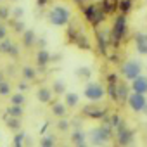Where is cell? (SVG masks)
I'll list each match as a JSON object with an SVG mask.
<instances>
[{"instance_id":"obj_25","label":"cell","mask_w":147,"mask_h":147,"mask_svg":"<svg viewBox=\"0 0 147 147\" xmlns=\"http://www.w3.org/2000/svg\"><path fill=\"white\" fill-rule=\"evenodd\" d=\"M40 145L42 147H54L55 145V137L54 135H45L43 138H40Z\"/></svg>"},{"instance_id":"obj_35","label":"cell","mask_w":147,"mask_h":147,"mask_svg":"<svg viewBox=\"0 0 147 147\" xmlns=\"http://www.w3.org/2000/svg\"><path fill=\"white\" fill-rule=\"evenodd\" d=\"M5 36H7V28L0 24V40H4Z\"/></svg>"},{"instance_id":"obj_5","label":"cell","mask_w":147,"mask_h":147,"mask_svg":"<svg viewBox=\"0 0 147 147\" xmlns=\"http://www.w3.org/2000/svg\"><path fill=\"white\" fill-rule=\"evenodd\" d=\"M126 31H128L126 16H125V14H121V16H118V18H116L114 26H113V30H111V36H113L114 43H118L119 40H123V38H125V35H126Z\"/></svg>"},{"instance_id":"obj_29","label":"cell","mask_w":147,"mask_h":147,"mask_svg":"<svg viewBox=\"0 0 147 147\" xmlns=\"http://www.w3.org/2000/svg\"><path fill=\"white\" fill-rule=\"evenodd\" d=\"M7 126H9V128H12V130H19V128H21L19 118H14V116H12V118H9V119H7Z\"/></svg>"},{"instance_id":"obj_30","label":"cell","mask_w":147,"mask_h":147,"mask_svg":"<svg viewBox=\"0 0 147 147\" xmlns=\"http://www.w3.org/2000/svg\"><path fill=\"white\" fill-rule=\"evenodd\" d=\"M24 138H26V133H24V131H19V133L14 137V145H16V147H21V145L24 144Z\"/></svg>"},{"instance_id":"obj_34","label":"cell","mask_w":147,"mask_h":147,"mask_svg":"<svg viewBox=\"0 0 147 147\" xmlns=\"http://www.w3.org/2000/svg\"><path fill=\"white\" fill-rule=\"evenodd\" d=\"M9 18V9L0 5V19H7Z\"/></svg>"},{"instance_id":"obj_13","label":"cell","mask_w":147,"mask_h":147,"mask_svg":"<svg viewBox=\"0 0 147 147\" xmlns=\"http://www.w3.org/2000/svg\"><path fill=\"white\" fill-rule=\"evenodd\" d=\"M128 85L126 83H116V100L125 104L126 99H128Z\"/></svg>"},{"instance_id":"obj_23","label":"cell","mask_w":147,"mask_h":147,"mask_svg":"<svg viewBox=\"0 0 147 147\" xmlns=\"http://www.w3.org/2000/svg\"><path fill=\"white\" fill-rule=\"evenodd\" d=\"M118 9L121 11V14H128L131 9V0H118Z\"/></svg>"},{"instance_id":"obj_18","label":"cell","mask_w":147,"mask_h":147,"mask_svg":"<svg viewBox=\"0 0 147 147\" xmlns=\"http://www.w3.org/2000/svg\"><path fill=\"white\" fill-rule=\"evenodd\" d=\"M87 137H85V133L82 131V130H75L71 133V142L75 144V145H78V147H82V145H87V140H85Z\"/></svg>"},{"instance_id":"obj_21","label":"cell","mask_w":147,"mask_h":147,"mask_svg":"<svg viewBox=\"0 0 147 147\" xmlns=\"http://www.w3.org/2000/svg\"><path fill=\"white\" fill-rule=\"evenodd\" d=\"M23 78L28 80V82L35 80V78H36V71H35V67H31V66H24V67H23Z\"/></svg>"},{"instance_id":"obj_24","label":"cell","mask_w":147,"mask_h":147,"mask_svg":"<svg viewBox=\"0 0 147 147\" xmlns=\"http://www.w3.org/2000/svg\"><path fill=\"white\" fill-rule=\"evenodd\" d=\"M7 114H9V116H14V118H21V116H23V106L12 104V106L7 109Z\"/></svg>"},{"instance_id":"obj_26","label":"cell","mask_w":147,"mask_h":147,"mask_svg":"<svg viewBox=\"0 0 147 147\" xmlns=\"http://www.w3.org/2000/svg\"><path fill=\"white\" fill-rule=\"evenodd\" d=\"M26 102V97L23 95V92H19V94H14L12 97H11V104H16V106H23Z\"/></svg>"},{"instance_id":"obj_20","label":"cell","mask_w":147,"mask_h":147,"mask_svg":"<svg viewBox=\"0 0 147 147\" xmlns=\"http://www.w3.org/2000/svg\"><path fill=\"white\" fill-rule=\"evenodd\" d=\"M118 9V0H102V11L104 14H113Z\"/></svg>"},{"instance_id":"obj_36","label":"cell","mask_w":147,"mask_h":147,"mask_svg":"<svg viewBox=\"0 0 147 147\" xmlns=\"http://www.w3.org/2000/svg\"><path fill=\"white\" fill-rule=\"evenodd\" d=\"M49 126H50V123H45V125H43V128H42V130H40V133H42V135H43V133H45V131H47V128H49Z\"/></svg>"},{"instance_id":"obj_41","label":"cell","mask_w":147,"mask_h":147,"mask_svg":"<svg viewBox=\"0 0 147 147\" xmlns=\"http://www.w3.org/2000/svg\"><path fill=\"white\" fill-rule=\"evenodd\" d=\"M0 4H2V0H0Z\"/></svg>"},{"instance_id":"obj_15","label":"cell","mask_w":147,"mask_h":147,"mask_svg":"<svg viewBox=\"0 0 147 147\" xmlns=\"http://www.w3.org/2000/svg\"><path fill=\"white\" fill-rule=\"evenodd\" d=\"M35 42H36L35 31H33V30H24V31H23V45L30 49V47L35 45Z\"/></svg>"},{"instance_id":"obj_27","label":"cell","mask_w":147,"mask_h":147,"mask_svg":"<svg viewBox=\"0 0 147 147\" xmlns=\"http://www.w3.org/2000/svg\"><path fill=\"white\" fill-rule=\"evenodd\" d=\"M69 126H71V123L66 119V116H64V118H61V119H59V123H57V130H59V131H67V128H69Z\"/></svg>"},{"instance_id":"obj_38","label":"cell","mask_w":147,"mask_h":147,"mask_svg":"<svg viewBox=\"0 0 147 147\" xmlns=\"http://www.w3.org/2000/svg\"><path fill=\"white\" fill-rule=\"evenodd\" d=\"M19 90H21V92L28 90V85H26V83H21V85H19Z\"/></svg>"},{"instance_id":"obj_14","label":"cell","mask_w":147,"mask_h":147,"mask_svg":"<svg viewBox=\"0 0 147 147\" xmlns=\"http://www.w3.org/2000/svg\"><path fill=\"white\" fill-rule=\"evenodd\" d=\"M36 99H38V102H42V104H49V102L52 100V90L47 88V87H40L38 92H36Z\"/></svg>"},{"instance_id":"obj_4","label":"cell","mask_w":147,"mask_h":147,"mask_svg":"<svg viewBox=\"0 0 147 147\" xmlns=\"http://www.w3.org/2000/svg\"><path fill=\"white\" fill-rule=\"evenodd\" d=\"M119 71H121V75H123L125 80L131 82L133 78H137L138 75H142V62L137 61V59H128V61H125L121 64Z\"/></svg>"},{"instance_id":"obj_1","label":"cell","mask_w":147,"mask_h":147,"mask_svg":"<svg viewBox=\"0 0 147 147\" xmlns=\"http://www.w3.org/2000/svg\"><path fill=\"white\" fill-rule=\"evenodd\" d=\"M47 18L50 21V24H54V26H66L71 19V11L66 5H54L49 11Z\"/></svg>"},{"instance_id":"obj_6","label":"cell","mask_w":147,"mask_h":147,"mask_svg":"<svg viewBox=\"0 0 147 147\" xmlns=\"http://www.w3.org/2000/svg\"><path fill=\"white\" fill-rule=\"evenodd\" d=\"M147 99H145V94H137V92H131L128 94V99H126V104L130 106V109L133 113H142L144 106H145Z\"/></svg>"},{"instance_id":"obj_22","label":"cell","mask_w":147,"mask_h":147,"mask_svg":"<svg viewBox=\"0 0 147 147\" xmlns=\"http://www.w3.org/2000/svg\"><path fill=\"white\" fill-rule=\"evenodd\" d=\"M52 92L55 95H64L66 94V87H64V82L62 80H55L54 85H52Z\"/></svg>"},{"instance_id":"obj_39","label":"cell","mask_w":147,"mask_h":147,"mask_svg":"<svg viewBox=\"0 0 147 147\" xmlns=\"http://www.w3.org/2000/svg\"><path fill=\"white\" fill-rule=\"evenodd\" d=\"M142 113H144V114L147 116V102H145V106H144V109H142Z\"/></svg>"},{"instance_id":"obj_37","label":"cell","mask_w":147,"mask_h":147,"mask_svg":"<svg viewBox=\"0 0 147 147\" xmlns=\"http://www.w3.org/2000/svg\"><path fill=\"white\" fill-rule=\"evenodd\" d=\"M49 2H50V0H36L38 5H45V4H49Z\"/></svg>"},{"instance_id":"obj_17","label":"cell","mask_w":147,"mask_h":147,"mask_svg":"<svg viewBox=\"0 0 147 147\" xmlns=\"http://www.w3.org/2000/svg\"><path fill=\"white\" fill-rule=\"evenodd\" d=\"M78 102H80V95L78 94H75V92L64 94V104H66V107H76Z\"/></svg>"},{"instance_id":"obj_16","label":"cell","mask_w":147,"mask_h":147,"mask_svg":"<svg viewBox=\"0 0 147 147\" xmlns=\"http://www.w3.org/2000/svg\"><path fill=\"white\" fill-rule=\"evenodd\" d=\"M52 114L57 116V118H64V116L67 114V107H66V104L61 102V100L54 102V104H52Z\"/></svg>"},{"instance_id":"obj_12","label":"cell","mask_w":147,"mask_h":147,"mask_svg":"<svg viewBox=\"0 0 147 147\" xmlns=\"http://www.w3.org/2000/svg\"><path fill=\"white\" fill-rule=\"evenodd\" d=\"M0 52L2 54H9V55H19V49L14 45V42H11L7 36L4 40H0Z\"/></svg>"},{"instance_id":"obj_33","label":"cell","mask_w":147,"mask_h":147,"mask_svg":"<svg viewBox=\"0 0 147 147\" xmlns=\"http://www.w3.org/2000/svg\"><path fill=\"white\" fill-rule=\"evenodd\" d=\"M24 30H26V26L23 24V21H16V23H14V31H16V33H23Z\"/></svg>"},{"instance_id":"obj_19","label":"cell","mask_w":147,"mask_h":147,"mask_svg":"<svg viewBox=\"0 0 147 147\" xmlns=\"http://www.w3.org/2000/svg\"><path fill=\"white\" fill-rule=\"evenodd\" d=\"M49 62H50V54H49L45 49H40L38 54H36V64H38L40 67H45Z\"/></svg>"},{"instance_id":"obj_11","label":"cell","mask_w":147,"mask_h":147,"mask_svg":"<svg viewBox=\"0 0 147 147\" xmlns=\"http://www.w3.org/2000/svg\"><path fill=\"white\" fill-rule=\"evenodd\" d=\"M135 49L140 55H147V33H135Z\"/></svg>"},{"instance_id":"obj_8","label":"cell","mask_w":147,"mask_h":147,"mask_svg":"<svg viewBox=\"0 0 147 147\" xmlns=\"http://www.w3.org/2000/svg\"><path fill=\"white\" fill-rule=\"evenodd\" d=\"M133 138H135V131L126 128L125 123H121L118 126V144L119 145H130L133 142Z\"/></svg>"},{"instance_id":"obj_32","label":"cell","mask_w":147,"mask_h":147,"mask_svg":"<svg viewBox=\"0 0 147 147\" xmlns=\"http://www.w3.org/2000/svg\"><path fill=\"white\" fill-rule=\"evenodd\" d=\"M76 75H78L80 78H88V76L92 75V71H90L88 67H82V69H80V71L76 73Z\"/></svg>"},{"instance_id":"obj_2","label":"cell","mask_w":147,"mask_h":147,"mask_svg":"<svg viewBox=\"0 0 147 147\" xmlns=\"http://www.w3.org/2000/svg\"><path fill=\"white\" fill-rule=\"evenodd\" d=\"M83 97L88 100V102H100L104 97H106V88L102 83L99 82H88L83 88Z\"/></svg>"},{"instance_id":"obj_28","label":"cell","mask_w":147,"mask_h":147,"mask_svg":"<svg viewBox=\"0 0 147 147\" xmlns=\"http://www.w3.org/2000/svg\"><path fill=\"white\" fill-rule=\"evenodd\" d=\"M11 94V85H9V82H2L0 80V95H9Z\"/></svg>"},{"instance_id":"obj_31","label":"cell","mask_w":147,"mask_h":147,"mask_svg":"<svg viewBox=\"0 0 147 147\" xmlns=\"http://www.w3.org/2000/svg\"><path fill=\"white\" fill-rule=\"evenodd\" d=\"M12 18H16V19H21L23 18V14H24V9L23 7H16V9H12Z\"/></svg>"},{"instance_id":"obj_40","label":"cell","mask_w":147,"mask_h":147,"mask_svg":"<svg viewBox=\"0 0 147 147\" xmlns=\"http://www.w3.org/2000/svg\"><path fill=\"white\" fill-rule=\"evenodd\" d=\"M12 2H18V0H12Z\"/></svg>"},{"instance_id":"obj_9","label":"cell","mask_w":147,"mask_h":147,"mask_svg":"<svg viewBox=\"0 0 147 147\" xmlns=\"http://www.w3.org/2000/svg\"><path fill=\"white\" fill-rule=\"evenodd\" d=\"M83 114L88 116V118H92V119H104L107 116V111L104 107L95 106V102H92L90 106H85L83 107Z\"/></svg>"},{"instance_id":"obj_7","label":"cell","mask_w":147,"mask_h":147,"mask_svg":"<svg viewBox=\"0 0 147 147\" xmlns=\"http://www.w3.org/2000/svg\"><path fill=\"white\" fill-rule=\"evenodd\" d=\"M85 18H87L88 23H92L94 26H97V24H100V23L104 21L106 14H104V11L99 9L97 5H88V7L85 9Z\"/></svg>"},{"instance_id":"obj_10","label":"cell","mask_w":147,"mask_h":147,"mask_svg":"<svg viewBox=\"0 0 147 147\" xmlns=\"http://www.w3.org/2000/svg\"><path fill=\"white\" fill-rule=\"evenodd\" d=\"M131 92H137V94H145L147 95V76L144 75H138L137 78L131 80Z\"/></svg>"},{"instance_id":"obj_3","label":"cell","mask_w":147,"mask_h":147,"mask_svg":"<svg viewBox=\"0 0 147 147\" xmlns=\"http://www.w3.org/2000/svg\"><path fill=\"white\" fill-rule=\"evenodd\" d=\"M111 138H113V131H111V126L107 123L100 125V126H97V128H94L90 131V142H92V145H104Z\"/></svg>"}]
</instances>
